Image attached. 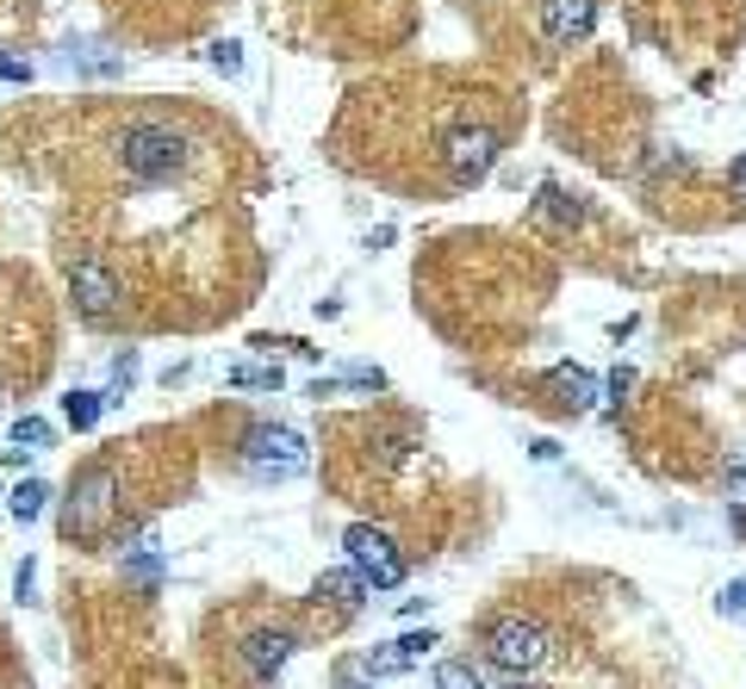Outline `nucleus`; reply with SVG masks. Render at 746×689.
<instances>
[{
  "instance_id": "f257e3e1",
  "label": "nucleus",
  "mask_w": 746,
  "mask_h": 689,
  "mask_svg": "<svg viewBox=\"0 0 746 689\" xmlns=\"http://www.w3.org/2000/svg\"><path fill=\"white\" fill-rule=\"evenodd\" d=\"M119 168H125L137 187H162V181H175V174L187 168V131L156 125V119L125 125V137H119Z\"/></svg>"
},
{
  "instance_id": "f03ea898",
  "label": "nucleus",
  "mask_w": 746,
  "mask_h": 689,
  "mask_svg": "<svg viewBox=\"0 0 746 689\" xmlns=\"http://www.w3.org/2000/svg\"><path fill=\"white\" fill-rule=\"evenodd\" d=\"M112 516H119V472H112V460H88V466L69 479L63 541H94V534H106Z\"/></svg>"
},
{
  "instance_id": "7ed1b4c3",
  "label": "nucleus",
  "mask_w": 746,
  "mask_h": 689,
  "mask_svg": "<svg viewBox=\"0 0 746 689\" xmlns=\"http://www.w3.org/2000/svg\"><path fill=\"white\" fill-rule=\"evenodd\" d=\"M243 466H249V479L274 485V479H299V472L311 466V454H305L299 429L262 423V429H249V441H243Z\"/></svg>"
},
{
  "instance_id": "20e7f679",
  "label": "nucleus",
  "mask_w": 746,
  "mask_h": 689,
  "mask_svg": "<svg viewBox=\"0 0 746 689\" xmlns=\"http://www.w3.org/2000/svg\"><path fill=\"white\" fill-rule=\"evenodd\" d=\"M486 658H492L498 671H535L541 658H548V627L535 615H498L486 627Z\"/></svg>"
},
{
  "instance_id": "39448f33",
  "label": "nucleus",
  "mask_w": 746,
  "mask_h": 689,
  "mask_svg": "<svg viewBox=\"0 0 746 689\" xmlns=\"http://www.w3.org/2000/svg\"><path fill=\"white\" fill-rule=\"evenodd\" d=\"M343 553H349V565L361 572L374 590H398L405 584V559H398L392 534L374 528V522H355V528H343Z\"/></svg>"
},
{
  "instance_id": "423d86ee",
  "label": "nucleus",
  "mask_w": 746,
  "mask_h": 689,
  "mask_svg": "<svg viewBox=\"0 0 746 689\" xmlns=\"http://www.w3.org/2000/svg\"><path fill=\"white\" fill-rule=\"evenodd\" d=\"M442 162H448V174L461 181V187H473V181H486L492 174V162H498V137L486 125H454L442 137Z\"/></svg>"
},
{
  "instance_id": "0eeeda50",
  "label": "nucleus",
  "mask_w": 746,
  "mask_h": 689,
  "mask_svg": "<svg viewBox=\"0 0 746 689\" xmlns=\"http://www.w3.org/2000/svg\"><path fill=\"white\" fill-rule=\"evenodd\" d=\"M69 298H75V311L88 317V323H106L112 311H119V274H112L106 261H69Z\"/></svg>"
},
{
  "instance_id": "6e6552de",
  "label": "nucleus",
  "mask_w": 746,
  "mask_h": 689,
  "mask_svg": "<svg viewBox=\"0 0 746 689\" xmlns=\"http://www.w3.org/2000/svg\"><path fill=\"white\" fill-rule=\"evenodd\" d=\"M293 634L286 627H255V634H243V646H237V658L249 665V677L255 683H274V671H280L286 658H293Z\"/></svg>"
},
{
  "instance_id": "1a4fd4ad",
  "label": "nucleus",
  "mask_w": 746,
  "mask_h": 689,
  "mask_svg": "<svg viewBox=\"0 0 746 689\" xmlns=\"http://www.w3.org/2000/svg\"><path fill=\"white\" fill-rule=\"evenodd\" d=\"M591 19H597V0H541V32H548V44L585 38Z\"/></svg>"
},
{
  "instance_id": "9d476101",
  "label": "nucleus",
  "mask_w": 746,
  "mask_h": 689,
  "mask_svg": "<svg viewBox=\"0 0 746 689\" xmlns=\"http://www.w3.org/2000/svg\"><path fill=\"white\" fill-rule=\"evenodd\" d=\"M429 646H436V634H429V627H423V634H398V640H386L380 652L367 658V671H374V677L411 671V665H423V658H429Z\"/></svg>"
},
{
  "instance_id": "9b49d317",
  "label": "nucleus",
  "mask_w": 746,
  "mask_h": 689,
  "mask_svg": "<svg viewBox=\"0 0 746 689\" xmlns=\"http://www.w3.org/2000/svg\"><path fill=\"white\" fill-rule=\"evenodd\" d=\"M318 596H324V603H336V609H361V603H367V578L355 572V565H349V572H318Z\"/></svg>"
},
{
  "instance_id": "f8f14e48",
  "label": "nucleus",
  "mask_w": 746,
  "mask_h": 689,
  "mask_svg": "<svg viewBox=\"0 0 746 689\" xmlns=\"http://www.w3.org/2000/svg\"><path fill=\"white\" fill-rule=\"evenodd\" d=\"M436 689H523V683H492L473 658H442L436 665Z\"/></svg>"
},
{
  "instance_id": "ddd939ff",
  "label": "nucleus",
  "mask_w": 746,
  "mask_h": 689,
  "mask_svg": "<svg viewBox=\"0 0 746 689\" xmlns=\"http://www.w3.org/2000/svg\"><path fill=\"white\" fill-rule=\"evenodd\" d=\"M554 392L566 410H591L597 404V373H585V367H554Z\"/></svg>"
},
{
  "instance_id": "4468645a",
  "label": "nucleus",
  "mask_w": 746,
  "mask_h": 689,
  "mask_svg": "<svg viewBox=\"0 0 746 689\" xmlns=\"http://www.w3.org/2000/svg\"><path fill=\"white\" fill-rule=\"evenodd\" d=\"M44 503H50V485H44V479H25V485L7 497V516H13V522H38V516H44Z\"/></svg>"
},
{
  "instance_id": "2eb2a0df",
  "label": "nucleus",
  "mask_w": 746,
  "mask_h": 689,
  "mask_svg": "<svg viewBox=\"0 0 746 689\" xmlns=\"http://www.w3.org/2000/svg\"><path fill=\"white\" fill-rule=\"evenodd\" d=\"M100 410H106V392H69L63 398V417H69V429H94L100 423Z\"/></svg>"
},
{
  "instance_id": "dca6fc26",
  "label": "nucleus",
  "mask_w": 746,
  "mask_h": 689,
  "mask_svg": "<svg viewBox=\"0 0 746 689\" xmlns=\"http://www.w3.org/2000/svg\"><path fill=\"white\" fill-rule=\"evenodd\" d=\"M231 385H243V392H280V367H231Z\"/></svg>"
},
{
  "instance_id": "f3484780",
  "label": "nucleus",
  "mask_w": 746,
  "mask_h": 689,
  "mask_svg": "<svg viewBox=\"0 0 746 689\" xmlns=\"http://www.w3.org/2000/svg\"><path fill=\"white\" fill-rule=\"evenodd\" d=\"M13 448H32V454H38V448H50V423H44V417H19V423H13Z\"/></svg>"
},
{
  "instance_id": "a211bd4d",
  "label": "nucleus",
  "mask_w": 746,
  "mask_h": 689,
  "mask_svg": "<svg viewBox=\"0 0 746 689\" xmlns=\"http://www.w3.org/2000/svg\"><path fill=\"white\" fill-rule=\"evenodd\" d=\"M722 615H728V621H746V578L722 584Z\"/></svg>"
},
{
  "instance_id": "6ab92c4d",
  "label": "nucleus",
  "mask_w": 746,
  "mask_h": 689,
  "mask_svg": "<svg viewBox=\"0 0 746 689\" xmlns=\"http://www.w3.org/2000/svg\"><path fill=\"white\" fill-rule=\"evenodd\" d=\"M0 81H19V88H25V81H32V63L13 56V50H0Z\"/></svg>"
},
{
  "instance_id": "aec40b11",
  "label": "nucleus",
  "mask_w": 746,
  "mask_h": 689,
  "mask_svg": "<svg viewBox=\"0 0 746 689\" xmlns=\"http://www.w3.org/2000/svg\"><path fill=\"white\" fill-rule=\"evenodd\" d=\"M212 69H218V75H237V69H243V50H237V44H212Z\"/></svg>"
},
{
  "instance_id": "412c9836",
  "label": "nucleus",
  "mask_w": 746,
  "mask_h": 689,
  "mask_svg": "<svg viewBox=\"0 0 746 689\" xmlns=\"http://www.w3.org/2000/svg\"><path fill=\"white\" fill-rule=\"evenodd\" d=\"M728 497L746 503V460H734V466H728Z\"/></svg>"
},
{
  "instance_id": "4be33fe9",
  "label": "nucleus",
  "mask_w": 746,
  "mask_h": 689,
  "mask_svg": "<svg viewBox=\"0 0 746 689\" xmlns=\"http://www.w3.org/2000/svg\"><path fill=\"white\" fill-rule=\"evenodd\" d=\"M728 193L746 205V156H740V162H728Z\"/></svg>"
},
{
  "instance_id": "5701e85b",
  "label": "nucleus",
  "mask_w": 746,
  "mask_h": 689,
  "mask_svg": "<svg viewBox=\"0 0 746 689\" xmlns=\"http://www.w3.org/2000/svg\"><path fill=\"white\" fill-rule=\"evenodd\" d=\"M343 689H355V683H343Z\"/></svg>"
}]
</instances>
